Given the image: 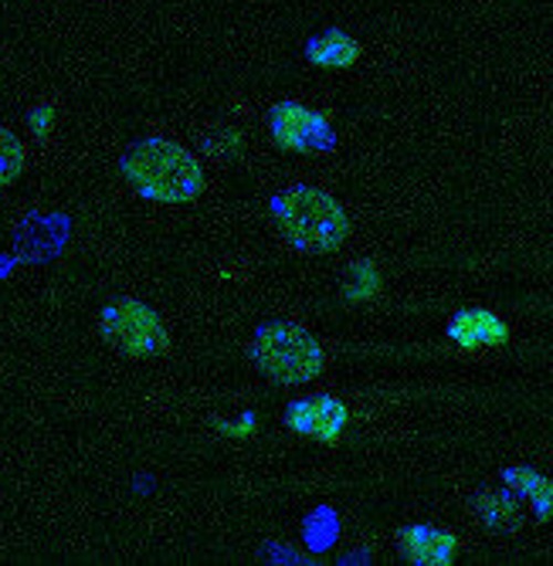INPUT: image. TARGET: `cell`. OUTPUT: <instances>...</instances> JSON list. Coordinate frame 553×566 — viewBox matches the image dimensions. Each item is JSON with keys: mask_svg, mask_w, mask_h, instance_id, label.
<instances>
[{"mask_svg": "<svg viewBox=\"0 0 553 566\" xmlns=\"http://www.w3.org/2000/svg\"><path fill=\"white\" fill-rule=\"evenodd\" d=\"M123 174L143 197L160 203H187L205 190V170L197 157L170 139H146L133 146L123 160Z\"/></svg>", "mask_w": 553, "mask_h": 566, "instance_id": "6da1fadb", "label": "cell"}, {"mask_svg": "<svg viewBox=\"0 0 553 566\" xmlns=\"http://www.w3.org/2000/svg\"><path fill=\"white\" fill-rule=\"evenodd\" d=\"M272 136L282 149L292 153H313L333 143L326 116L299 106V102H282V106L272 109Z\"/></svg>", "mask_w": 553, "mask_h": 566, "instance_id": "5b68a950", "label": "cell"}, {"mask_svg": "<svg viewBox=\"0 0 553 566\" xmlns=\"http://www.w3.org/2000/svg\"><path fill=\"white\" fill-rule=\"evenodd\" d=\"M28 123H31V129L38 136H48V133H52V126H55V109L52 106H38V109H31Z\"/></svg>", "mask_w": 553, "mask_h": 566, "instance_id": "4fadbf2b", "label": "cell"}, {"mask_svg": "<svg viewBox=\"0 0 553 566\" xmlns=\"http://www.w3.org/2000/svg\"><path fill=\"white\" fill-rule=\"evenodd\" d=\"M400 549L408 553L411 563L421 566H448L451 556L459 549V539L445 533V530H431V526H411L400 533Z\"/></svg>", "mask_w": 553, "mask_h": 566, "instance_id": "ba28073f", "label": "cell"}, {"mask_svg": "<svg viewBox=\"0 0 553 566\" xmlns=\"http://www.w3.org/2000/svg\"><path fill=\"white\" fill-rule=\"evenodd\" d=\"M306 59L316 65V69H330V72H343L349 65H357L361 59V41L349 38L343 31H326L320 38L310 41L306 48Z\"/></svg>", "mask_w": 553, "mask_h": 566, "instance_id": "9c48e42d", "label": "cell"}, {"mask_svg": "<svg viewBox=\"0 0 553 566\" xmlns=\"http://www.w3.org/2000/svg\"><path fill=\"white\" fill-rule=\"evenodd\" d=\"M448 336L456 339L462 349H479V346H502L510 336L507 323H502L489 308H466L448 326Z\"/></svg>", "mask_w": 553, "mask_h": 566, "instance_id": "52a82bcc", "label": "cell"}, {"mask_svg": "<svg viewBox=\"0 0 553 566\" xmlns=\"http://www.w3.org/2000/svg\"><path fill=\"white\" fill-rule=\"evenodd\" d=\"M255 364L275 384H310L323 374V349L313 333L292 323H272L255 336Z\"/></svg>", "mask_w": 553, "mask_h": 566, "instance_id": "3957f363", "label": "cell"}, {"mask_svg": "<svg viewBox=\"0 0 553 566\" xmlns=\"http://www.w3.org/2000/svg\"><path fill=\"white\" fill-rule=\"evenodd\" d=\"M24 160H28L24 143L11 129L0 126V187L14 184L24 174Z\"/></svg>", "mask_w": 553, "mask_h": 566, "instance_id": "7c38bea8", "label": "cell"}, {"mask_svg": "<svg viewBox=\"0 0 553 566\" xmlns=\"http://www.w3.org/2000/svg\"><path fill=\"white\" fill-rule=\"evenodd\" d=\"M507 482H510L520 495H526V499L533 502V509H536V516H540V520H546L550 512H553V485H550L543 475H536V472H530V469H513V472H507Z\"/></svg>", "mask_w": 553, "mask_h": 566, "instance_id": "30bf717a", "label": "cell"}, {"mask_svg": "<svg viewBox=\"0 0 553 566\" xmlns=\"http://www.w3.org/2000/svg\"><path fill=\"white\" fill-rule=\"evenodd\" d=\"M275 221L289 244L303 251H333L349 234V218L323 190L295 187L275 200Z\"/></svg>", "mask_w": 553, "mask_h": 566, "instance_id": "7a4b0ae2", "label": "cell"}, {"mask_svg": "<svg viewBox=\"0 0 553 566\" xmlns=\"http://www.w3.org/2000/svg\"><path fill=\"white\" fill-rule=\"evenodd\" d=\"M476 512H479V520H482L489 530H499V533H510V530L520 526V509H517V502H513L510 495H495V492H489V495H482V499L476 502Z\"/></svg>", "mask_w": 553, "mask_h": 566, "instance_id": "8fae6325", "label": "cell"}, {"mask_svg": "<svg viewBox=\"0 0 553 566\" xmlns=\"http://www.w3.org/2000/svg\"><path fill=\"white\" fill-rule=\"evenodd\" d=\"M103 336L126 356H160L170 346L164 319L136 298L113 302L103 313Z\"/></svg>", "mask_w": 553, "mask_h": 566, "instance_id": "277c9868", "label": "cell"}, {"mask_svg": "<svg viewBox=\"0 0 553 566\" xmlns=\"http://www.w3.org/2000/svg\"><path fill=\"white\" fill-rule=\"evenodd\" d=\"M346 407L333 397H310L289 407V428L320 441H336L346 428Z\"/></svg>", "mask_w": 553, "mask_h": 566, "instance_id": "8992f818", "label": "cell"}]
</instances>
